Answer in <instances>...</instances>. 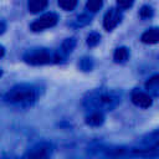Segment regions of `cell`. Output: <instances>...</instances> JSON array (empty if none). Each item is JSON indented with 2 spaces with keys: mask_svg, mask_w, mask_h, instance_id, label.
<instances>
[{
  "mask_svg": "<svg viewBox=\"0 0 159 159\" xmlns=\"http://www.w3.org/2000/svg\"><path fill=\"white\" fill-rule=\"evenodd\" d=\"M120 102V94L114 89H93L83 98V106L89 111H112Z\"/></svg>",
  "mask_w": 159,
  "mask_h": 159,
  "instance_id": "cell-1",
  "label": "cell"
},
{
  "mask_svg": "<svg viewBox=\"0 0 159 159\" xmlns=\"http://www.w3.org/2000/svg\"><path fill=\"white\" fill-rule=\"evenodd\" d=\"M39 97V88L34 84L21 83L14 86L5 96L6 102L12 106L19 107H29L37 101Z\"/></svg>",
  "mask_w": 159,
  "mask_h": 159,
  "instance_id": "cell-2",
  "label": "cell"
},
{
  "mask_svg": "<svg viewBox=\"0 0 159 159\" xmlns=\"http://www.w3.org/2000/svg\"><path fill=\"white\" fill-rule=\"evenodd\" d=\"M24 60L30 65H46L55 61V55L46 48H32L24 55Z\"/></svg>",
  "mask_w": 159,
  "mask_h": 159,
  "instance_id": "cell-3",
  "label": "cell"
},
{
  "mask_svg": "<svg viewBox=\"0 0 159 159\" xmlns=\"http://www.w3.org/2000/svg\"><path fill=\"white\" fill-rule=\"evenodd\" d=\"M53 147L51 143L47 142H41L37 143L36 145H34L25 155L24 158H34V159H42V158H48L52 154Z\"/></svg>",
  "mask_w": 159,
  "mask_h": 159,
  "instance_id": "cell-4",
  "label": "cell"
},
{
  "mask_svg": "<svg viewBox=\"0 0 159 159\" xmlns=\"http://www.w3.org/2000/svg\"><path fill=\"white\" fill-rule=\"evenodd\" d=\"M57 15L53 14V12H47V14H43L42 16H40L37 20H35L32 24H31V30L37 32V31H42L45 29H48V27H52L57 24Z\"/></svg>",
  "mask_w": 159,
  "mask_h": 159,
  "instance_id": "cell-5",
  "label": "cell"
},
{
  "mask_svg": "<svg viewBox=\"0 0 159 159\" xmlns=\"http://www.w3.org/2000/svg\"><path fill=\"white\" fill-rule=\"evenodd\" d=\"M122 17H123V14L119 9H116V7H112L109 11H107V14L104 15V19H103V26L106 30L111 31L113 30L120 21H122Z\"/></svg>",
  "mask_w": 159,
  "mask_h": 159,
  "instance_id": "cell-6",
  "label": "cell"
},
{
  "mask_svg": "<svg viewBox=\"0 0 159 159\" xmlns=\"http://www.w3.org/2000/svg\"><path fill=\"white\" fill-rule=\"evenodd\" d=\"M132 102L140 108H149L152 106V97L147 92L134 89L132 92Z\"/></svg>",
  "mask_w": 159,
  "mask_h": 159,
  "instance_id": "cell-7",
  "label": "cell"
},
{
  "mask_svg": "<svg viewBox=\"0 0 159 159\" xmlns=\"http://www.w3.org/2000/svg\"><path fill=\"white\" fill-rule=\"evenodd\" d=\"M145 89L147 93L154 97H159V75L152 76L147 82H145Z\"/></svg>",
  "mask_w": 159,
  "mask_h": 159,
  "instance_id": "cell-8",
  "label": "cell"
},
{
  "mask_svg": "<svg viewBox=\"0 0 159 159\" xmlns=\"http://www.w3.org/2000/svg\"><path fill=\"white\" fill-rule=\"evenodd\" d=\"M104 122L103 112L101 111H91L89 114L86 117V123L92 127H98Z\"/></svg>",
  "mask_w": 159,
  "mask_h": 159,
  "instance_id": "cell-9",
  "label": "cell"
},
{
  "mask_svg": "<svg viewBox=\"0 0 159 159\" xmlns=\"http://www.w3.org/2000/svg\"><path fill=\"white\" fill-rule=\"evenodd\" d=\"M142 41L144 43H157L159 42V29L158 27H152L147 30L142 35Z\"/></svg>",
  "mask_w": 159,
  "mask_h": 159,
  "instance_id": "cell-10",
  "label": "cell"
},
{
  "mask_svg": "<svg viewBox=\"0 0 159 159\" xmlns=\"http://www.w3.org/2000/svg\"><path fill=\"white\" fill-rule=\"evenodd\" d=\"M47 2L48 0H29L27 7L32 14H36V12L42 11L47 6Z\"/></svg>",
  "mask_w": 159,
  "mask_h": 159,
  "instance_id": "cell-11",
  "label": "cell"
},
{
  "mask_svg": "<svg viewBox=\"0 0 159 159\" xmlns=\"http://www.w3.org/2000/svg\"><path fill=\"white\" fill-rule=\"evenodd\" d=\"M129 57V50L127 47H118L116 51H114V55H113V58L116 62L118 63H122V62H125Z\"/></svg>",
  "mask_w": 159,
  "mask_h": 159,
  "instance_id": "cell-12",
  "label": "cell"
},
{
  "mask_svg": "<svg viewBox=\"0 0 159 159\" xmlns=\"http://www.w3.org/2000/svg\"><path fill=\"white\" fill-rule=\"evenodd\" d=\"M75 46H76V40H75L73 37L66 39V40L62 42V45H61V51H60V52L65 56V55L72 52V50L75 48Z\"/></svg>",
  "mask_w": 159,
  "mask_h": 159,
  "instance_id": "cell-13",
  "label": "cell"
},
{
  "mask_svg": "<svg viewBox=\"0 0 159 159\" xmlns=\"http://www.w3.org/2000/svg\"><path fill=\"white\" fill-rule=\"evenodd\" d=\"M102 5H103L102 0H88L87 4H86V7L91 12H96V11H98L102 7Z\"/></svg>",
  "mask_w": 159,
  "mask_h": 159,
  "instance_id": "cell-14",
  "label": "cell"
},
{
  "mask_svg": "<svg viewBox=\"0 0 159 159\" xmlns=\"http://www.w3.org/2000/svg\"><path fill=\"white\" fill-rule=\"evenodd\" d=\"M58 5L61 9L66 10V11H70V10H73L77 5V0H58Z\"/></svg>",
  "mask_w": 159,
  "mask_h": 159,
  "instance_id": "cell-15",
  "label": "cell"
},
{
  "mask_svg": "<svg viewBox=\"0 0 159 159\" xmlns=\"http://www.w3.org/2000/svg\"><path fill=\"white\" fill-rule=\"evenodd\" d=\"M89 22H91V16L87 15V14H82V15H80V16L76 17V20H75V26L82 27V26H84V25H87V24H89Z\"/></svg>",
  "mask_w": 159,
  "mask_h": 159,
  "instance_id": "cell-16",
  "label": "cell"
},
{
  "mask_svg": "<svg viewBox=\"0 0 159 159\" xmlns=\"http://www.w3.org/2000/svg\"><path fill=\"white\" fill-rule=\"evenodd\" d=\"M101 41V35L98 32H91L88 36H87V45L93 47L96 45H98Z\"/></svg>",
  "mask_w": 159,
  "mask_h": 159,
  "instance_id": "cell-17",
  "label": "cell"
},
{
  "mask_svg": "<svg viewBox=\"0 0 159 159\" xmlns=\"http://www.w3.org/2000/svg\"><path fill=\"white\" fill-rule=\"evenodd\" d=\"M139 16H140L142 19H144V20L152 17V16H153V9H152L150 6H148V5L142 6V9L139 10Z\"/></svg>",
  "mask_w": 159,
  "mask_h": 159,
  "instance_id": "cell-18",
  "label": "cell"
},
{
  "mask_svg": "<svg viewBox=\"0 0 159 159\" xmlns=\"http://www.w3.org/2000/svg\"><path fill=\"white\" fill-rule=\"evenodd\" d=\"M80 67L82 71H91L92 67H93V62L91 58L88 57H83L81 61H80Z\"/></svg>",
  "mask_w": 159,
  "mask_h": 159,
  "instance_id": "cell-19",
  "label": "cell"
},
{
  "mask_svg": "<svg viewBox=\"0 0 159 159\" xmlns=\"http://www.w3.org/2000/svg\"><path fill=\"white\" fill-rule=\"evenodd\" d=\"M134 0H117V4L120 9H128L133 5Z\"/></svg>",
  "mask_w": 159,
  "mask_h": 159,
  "instance_id": "cell-20",
  "label": "cell"
},
{
  "mask_svg": "<svg viewBox=\"0 0 159 159\" xmlns=\"http://www.w3.org/2000/svg\"><path fill=\"white\" fill-rule=\"evenodd\" d=\"M5 30H6V22L0 20V35H2L5 32Z\"/></svg>",
  "mask_w": 159,
  "mask_h": 159,
  "instance_id": "cell-21",
  "label": "cell"
},
{
  "mask_svg": "<svg viewBox=\"0 0 159 159\" xmlns=\"http://www.w3.org/2000/svg\"><path fill=\"white\" fill-rule=\"evenodd\" d=\"M4 53H5V50H4V47L0 45V57H2V56H4Z\"/></svg>",
  "mask_w": 159,
  "mask_h": 159,
  "instance_id": "cell-22",
  "label": "cell"
},
{
  "mask_svg": "<svg viewBox=\"0 0 159 159\" xmlns=\"http://www.w3.org/2000/svg\"><path fill=\"white\" fill-rule=\"evenodd\" d=\"M155 147H157V148H158V147H159V139H158V140H157V143H155Z\"/></svg>",
  "mask_w": 159,
  "mask_h": 159,
  "instance_id": "cell-23",
  "label": "cell"
},
{
  "mask_svg": "<svg viewBox=\"0 0 159 159\" xmlns=\"http://www.w3.org/2000/svg\"><path fill=\"white\" fill-rule=\"evenodd\" d=\"M1 76H2V70L0 68V77H1Z\"/></svg>",
  "mask_w": 159,
  "mask_h": 159,
  "instance_id": "cell-24",
  "label": "cell"
}]
</instances>
